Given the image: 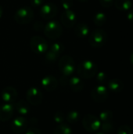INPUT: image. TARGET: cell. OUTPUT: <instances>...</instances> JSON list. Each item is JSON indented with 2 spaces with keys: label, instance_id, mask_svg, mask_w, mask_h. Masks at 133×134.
I'll return each instance as SVG.
<instances>
[{
  "label": "cell",
  "instance_id": "2e32d148",
  "mask_svg": "<svg viewBox=\"0 0 133 134\" xmlns=\"http://www.w3.org/2000/svg\"><path fill=\"white\" fill-rule=\"evenodd\" d=\"M68 83L70 88L74 92H80L84 89V82L80 77H77V76L71 77L69 79Z\"/></svg>",
  "mask_w": 133,
  "mask_h": 134
},
{
  "label": "cell",
  "instance_id": "e0dca14e",
  "mask_svg": "<svg viewBox=\"0 0 133 134\" xmlns=\"http://www.w3.org/2000/svg\"><path fill=\"white\" fill-rule=\"evenodd\" d=\"M14 109L16 110V111L20 114L21 116H26L30 113L31 108L29 104L25 100H19L17 101L14 105Z\"/></svg>",
  "mask_w": 133,
  "mask_h": 134
},
{
  "label": "cell",
  "instance_id": "ba28073f",
  "mask_svg": "<svg viewBox=\"0 0 133 134\" xmlns=\"http://www.w3.org/2000/svg\"><path fill=\"white\" fill-rule=\"evenodd\" d=\"M58 11L57 6L53 2H47L40 6L39 14L45 20H52L55 17Z\"/></svg>",
  "mask_w": 133,
  "mask_h": 134
},
{
  "label": "cell",
  "instance_id": "ab89813d",
  "mask_svg": "<svg viewBox=\"0 0 133 134\" xmlns=\"http://www.w3.org/2000/svg\"><path fill=\"white\" fill-rule=\"evenodd\" d=\"M96 134H105L104 133H96Z\"/></svg>",
  "mask_w": 133,
  "mask_h": 134
},
{
  "label": "cell",
  "instance_id": "8fae6325",
  "mask_svg": "<svg viewBox=\"0 0 133 134\" xmlns=\"http://www.w3.org/2000/svg\"><path fill=\"white\" fill-rule=\"evenodd\" d=\"M60 20L62 25L67 28H72L77 22V16L74 11L69 9L65 10L60 15Z\"/></svg>",
  "mask_w": 133,
  "mask_h": 134
},
{
  "label": "cell",
  "instance_id": "f1b7e54d",
  "mask_svg": "<svg viewBox=\"0 0 133 134\" xmlns=\"http://www.w3.org/2000/svg\"><path fill=\"white\" fill-rule=\"evenodd\" d=\"M117 134H133V132L130 126L123 125L118 129Z\"/></svg>",
  "mask_w": 133,
  "mask_h": 134
},
{
  "label": "cell",
  "instance_id": "9c48e42d",
  "mask_svg": "<svg viewBox=\"0 0 133 134\" xmlns=\"http://www.w3.org/2000/svg\"><path fill=\"white\" fill-rule=\"evenodd\" d=\"M91 97L94 101L97 103H101L107 100L109 97V91L105 86L99 85L92 90Z\"/></svg>",
  "mask_w": 133,
  "mask_h": 134
},
{
  "label": "cell",
  "instance_id": "44dd1931",
  "mask_svg": "<svg viewBox=\"0 0 133 134\" xmlns=\"http://www.w3.org/2000/svg\"><path fill=\"white\" fill-rule=\"evenodd\" d=\"M53 134H72V130L67 124L63 122L55 128Z\"/></svg>",
  "mask_w": 133,
  "mask_h": 134
},
{
  "label": "cell",
  "instance_id": "277c9868",
  "mask_svg": "<svg viewBox=\"0 0 133 134\" xmlns=\"http://www.w3.org/2000/svg\"><path fill=\"white\" fill-rule=\"evenodd\" d=\"M43 31L47 38L56 40L62 35L63 27L57 20H50L45 24Z\"/></svg>",
  "mask_w": 133,
  "mask_h": 134
},
{
  "label": "cell",
  "instance_id": "8d00e7d4",
  "mask_svg": "<svg viewBox=\"0 0 133 134\" xmlns=\"http://www.w3.org/2000/svg\"><path fill=\"white\" fill-rule=\"evenodd\" d=\"M2 14H3V9H2V5H0V19H1V18H2Z\"/></svg>",
  "mask_w": 133,
  "mask_h": 134
},
{
  "label": "cell",
  "instance_id": "7a4b0ae2",
  "mask_svg": "<svg viewBox=\"0 0 133 134\" xmlns=\"http://www.w3.org/2000/svg\"><path fill=\"white\" fill-rule=\"evenodd\" d=\"M107 42V34L103 29H95L89 37V45L96 49L103 47Z\"/></svg>",
  "mask_w": 133,
  "mask_h": 134
},
{
  "label": "cell",
  "instance_id": "3957f363",
  "mask_svg": "<svg viewBox=\"0 0 133 134\" xmlns=\"http://www.w3.org/2000/svg\"><path fill=\"white\" fill-rule=\"evenodd\" d=\"M58 68L62 75L65 77L71 76L76 70L74 59L71 56H63L58 61Z\"/></svg>",
  "mask_w": 133,
  "mask_h": 134
},
{
  "label": "cell",
  "instance_id": "ffe728a7",
  "mask_svg": "<svg viewBox=\"0 0 133 134\" xmlns=\"http://www.w3.org/2000/svg\"><path fill=\"white\" fill-rule=\"evenodd\" d=\"M114 5L117 9L122 12H127L132 6L130 0H114Z\"/></svg>",
  "mask_w": 133,
  "mask_h": 134
},
{
  "label": "cell",
  "instance_id": "52a82bcc",
  "mask_svg": "<svg viewBox=\"0 0 133 134\" xmlns=\"http://www.w3.org/2000/svg\"><path fill=\"white\" fill-rule=\"evenodd\" d=\"M100 125L101 122L99 118L91 114L86 115L82 119V126L84 129L89 133L96 132L100 129Z\"/></svg>",
  "mask_w": 133,
  "mask_h": 134
},
{
  "label": "cell",
  "instance_id": "d590c367",
  "mask_svg": "<svg viewBox=\"0 0 133 134\" xmlns=\"http://www.w3.org/2000/svg\"><path fill=\"white\" fill-rule=\"evenodd\" d=\"M127 19L129 20V21H132L133 22V9L132 10H129L127 11Z\"/></svg>",
  "mask_w": 133,
  "mask_h": 134
},
{
  "label": "cell",
  "instance_id": "5b68a950",
  "mask_svg": "<svg viewBox=\"0 0 133 134\" xmlns=\"http://www.w3.org/2000/svg\"><path fill=\"white\" fill-rule=\"evenodd\" d=\"M34 18V11L29 6H24L18 9L14 14V20L18 24H29Z\"/></svg>",
  "mask_w": 133,
  "mask_h": 134
},
{
  "label": "cell",
  "instance_id": "7402d4cb",
  "mask_svg": "<svg viewBox=\"0 0 133 134\" xmlns=\"http://www.w3.org/2000/svg\"><path fill=\"white\" fill-rule=\"evenodd\" d=\"M66 119H67V122L70 124L77 123L80 119V114L78 111H77L75 110L71 111L67 113V115L66 116Z\"/></svg>",
  "mask_w": 133,
  "mask_h": 134
},
{
  "label": "cell",
  "instance_id": "83f0119b",
  "mask_svg": "<svg viewBox=\"0 0 133 134\" xmlns=\"http://www.w3.org/2000/svg\"><path fill=\"white\" fill-rule=\"evenodd\" d=\"M96 81L100 84L103 85L105 82H107V75L103 71H100L99 73H96Z\"/></svg>",
  "mask_w": 133,
  "mask_h": 134
},
{
  "label": "cell",
  "instance_id": "5bb4252c",
  "mask_svg": "<svg viewBox=\"0 0 133 134\" xmlns=\"http://www.w3.org/2000/svg\"><path fill=\"white\" fill-rule=\"evenodd\" d=\"M14 106L12 104L3 103L0 105V121L6 122L10 119L13 115Z\"/></svg>",
  "mask_w": 133,
  "mask_h": 134
},
{
  "label": "cell",
  "instance_id": "d6a6232c",
  "mask_svg": "<svg viewBox=\"0 0 133 134\" xmlns=\"http://www.w3.org/2000/svg\"><path fill=\"white\" fill-rule=\"evenodd\" d=\"M100 3L101 4V5L104 8H109L111 6H112L114 1V0H99Z\"/></svg>",
  "mask_w": 133,
  "mask_h": 134
},
{
  "label": "cell",
  "instance_id": "1f68e13d",
  "mask_svg": "<svg viewBox=\"0 0 133 134\" xmlns=\"http://www.w3.org/2000/svg\"><path fill=\"white\" fill-rule=\"evenodd\" d=\"M33 27L34 29L36 31H42L44 30V27H45V25L41 21H37L33 25Z\"/></svg>",
  "mask_w": 133,
  "mask_h": 134
},
{
  "label": "cell",
  "instance_id": "4316f807",
  "mask_svg": "<svg viewBox=\"0 0 133 134\" xmlns=\"http://www.w3.org/2000/svg\"><path fill=\"white\" fill-rule=\"evenodd\" d=\"M64 120H65V115L63 111H56L54 115H53V121L60 125V124H62L64 122Z\"/></svg>",
  "mask_w": 133,
  "mask_h": 134
},
{
  "label": "cell",
  "instance_id": "f546056e",
  "mask_svg": "<svg viewBox=\"0 0 133 134\" xmlns=\"http://www.w3.org/2000/svg\"><path fill=\"white\" fill-rule=\"evenodd\" d=\"M58 58V56H56V54H54L53 53L49 51L46 54H45V60L48 63H55L56 61Z\"/></svg>",
  "mask_w": 133,
  "mask_h": 134
},
{
  "label": "cell",
  "instance_id": "603a6c76",
  "mask_svg": "<svg viewBox=\"0 0 133 134\" xmlns=\"http://www.w3.org/2000/svg\"><path fill=\"white\" fill-rule=\"evenodd\" d=\"M106 21H107V16L103 12H98L97 13L95 14L93 17V22L98 27L103 26L106 23Z\"/></svg>",
  "mask_w": 133,
  "mask_h": 134
},
{
  "label": "cell",
  "instance_id": "30bf717a",
  "mask_svg": "<svg viewBox=\"0 0 133 134\" xmlns=\"http://www.w3.org/2000/svg\"><path fill=\"white\" fill-rule=\"evenodd\" d=\"M26 97L29 104L37 106L39 105L42 101V93L41 90L37 87H31L26 93Z\"/></svg>",
  "mask_w": 133,
  "mask_h": 134
},
{
  "label": "cell",
  "instance_id": "7c38bea8",
  "mask_svg": "<svg viewBox=\"0 0 133 134\" xmlns=\"http://www.w3.org/2000/svg\"><path fill=\"white\" fill-rule=\"evenodd\" d=\"M17 91L12 86L5 87L1 93V97L3 102L12 104H15L17 99Z\"/></svg>",
  "mask_w": 133,
  "mask_h": 134
},
{
  "label": "cell",
  "instance_id": "484cf974",
  "mask_svg": "<svg viewBox=\"0 0 133 134\" xmlns=\"http://www.w3.org/2000/svg\"><path fill=\"white\" fill-rule=\"evenodd\" d=\"M100 129L105 133H110L114 131V126L112 122H101Z\"/></svg>",
  "mask_w": 133,
  "mask_h": 134
},
{
  "label": "cell",
  "instance_id": "4fadbf2b",
  "mask_svg": "<svg viewBox=\"0 0 133 134\" xmlns=\"http://www.w3.org/2000/svg\"><path fill=\"white\" fill-rule=\"evenodd\" d=\"M27 119L24 116H17L16 117L13 122H11V129L13 133L16 134H20L26 131L27 129Z\"/></svg>",
  "mask_w": 133,
  "mask_h": 134
},
{
  "label": "cell",
  "instance_id": "e575fe53",
  "mask_svg": "<svg viewBox=\"0 0 133 134\" xmlns=\"http://www.w3.org/2000/svg\"><path fill=\"white\" fill-rule=\"evenodd\" d=\"M25 134H42V133L38 129L31 127V128H29L26 130Z\"/></svg>",
  "mask_w": 133,
  "mask_h": 134
},
{
  "label": "cell",
  "instance_id": "d4e9b609",
  "mask_svg": "<svg viewBox=\"0 0 133 134\" xmlns=\"http://www.w3.org/2000/svg\"><path fill=\"white\" fill-rule=\"evenodd\" d=\"M63 49H64V46L63 44H61L60 42H55L51 45L49 51L59 57L63 52Z\"/></svg>",
  "mask_w": 133,
  "mask_h": 134
},
{
  "label": "cell",
  "instance_id": "ac0fdd59",
  "mask_svg": "<svg viewBox=\"0 0 133 134\" xmlns=\"http://www.w3.org/2000/svg\"><path fill=\"white\" fill-rule=\"evenodd\" d=\"M74 32L76 36L80 38H86L89 34V27L85 23H79L76 25L74 28Z\"/></svg>",
  "mask_w": 133,
  "mask_h": 134
},
{
  "label": "cell",
  "instance_id": "9a60e30c",
  "mask_svg": "<svg viewBox=\"0 0 133 134\" xmlns=\"http://www.w3.org/2000/svg\"><path fill=\"white\" fill-rule=\"evenodd\" d=\"M41 84L45 90L48 92H52V91H54L57 88L58 81L54 76L47 75L42 79Z\"/></svg>",
  "mask_w": 133,
  "mask_h": 134
},
{
  "label": "cell",
  "instance_id": "74e56055",
  "mask_svg": "<svg viewBox=\"0 0 133 134\" xmlns=\"http://www.w3.org/2000/svg\"><path fill=\"white\" fill-rule=\"evenodd\" d=\"M130 62H131V64L133 65V52L132 53V54L130 55Z\"/></svg>",
  "mask_w": 133,
  "mask_h": 134
},
{
  "label": "cell",
  "instance_id": "8992f818",
  "mask_svg": "<svg viewBox=\"0 0 133 134\" xmlns=\"http://www.w3.org/2000/svg\"><path fill=\"white\" fill-rule=\"evenodd\" d=\"M30 47L36 54H44L48 50V44L41 36H33L30 40Z\"/></svg>",
  "mask_w": 133,
  "mask_h": 134
},
{
  "label": "cell",
  "instance_id": "f35d334b",
  "mask_svg": "<svg viewBox=\"0 0 133 134\" xmlns=\"http://www.w3.org/2000/svg\"><path fill=\"white\" fill-rule=\"evenodd\" d=\"M79 2H87L88 0H78Z\"/></svg>",
  "mask_w": 133,
  "mask_h": 134
},
{
  "label": "cell",
  "instance_id": "4dcf8cb0",
  "mask_svg": "<svg viewBox=\"0 0 133 134\" xmlns=\"http://www.w3.org/2000/svg\"><path fill=\"white\" fill-rule=\"evenodd\" d=\"M60 3H61L63 9H64L65 10H69L73 6L74 2H73V0H61Z\"/></svg>",
  "mask_w": 133,
  "mask_h": 134
},
{
  "label": "cell",
  "instance_id": "6da1fadb",
  "mask_svg": "<svg viewBox=\"0 0 133 134\" xmlns=\"http://www.w3.org/2000/svg\"><path fill=\"white\" fill-rule=\"evenodd\" d=\"M98 71L97 65L92 60H84L77 67V73L80 78L89 79L93 78Z\"/></svg>",
  "mask_w": 133,
  "mask_h": 134
},
{
  "label": "cell",
  "instance_id": "d6986e66",
  "mask_svg": "<svg viewBox=\"0 0 133 134\" xmlns=\"http://www.w3.org/2000/svg\"><path fill=\"white\" fill-rule=\"evenodd\" d=\"M108 89L113 93H121L124 89V83L119 79H113L108 81Z\"/></svg>",
  "mask_w": 133,
  "mask_h": 134
},
{
  "label": "cell",
  "instance_id": "cb8c5ba5",
  "mask_svg": "<svg viewBox=\"0 0 133 134\" xmlns=\"http://www.w3.org/2000/svg\"><path fill=\"white\" fill-rule=\"evenodd\" d=\"M114 115L113 112L110 110H103L100 113L99 119L101 122H112Z\"/></svg>",
  "mask_w": 133,
  "mask_h": 134
},
{
  "label": "cell",
  "instance_id": "836d02e7",
  "mask_svg": "<svg viewBox=\"0 0 133 134\" xmlns=\"http://www.w3.org/2000/svg\"><path fill=\"white\" fill-rule=\"evenodd\" d=\"M45 0H31V4L33 7H40L43 5Z\"/></svg>",
  "mask_w": 133,
  "mask_h": 134
}]
</instances>
